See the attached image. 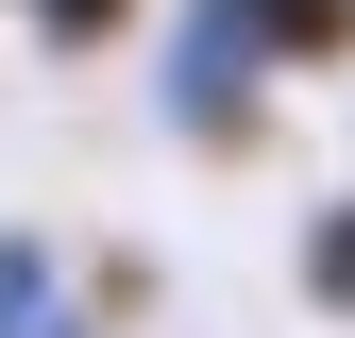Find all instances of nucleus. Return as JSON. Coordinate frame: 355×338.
Wrapping results in <instances>:
<instances>
[{
	"mask_svg": "<svg viewBox=\"0 0 355 338\" xmlns=\"http://www.w3.org/2000/svg\"><path fill=\"white\" fill-rule=\"evenodd\" d=\"M0 17H17L34 51H119V34H136V0H0Z\"/></svg>",
	"mask_w": 355,
	"mask_h": 338,
	"instance_id": "obj_3",
	"label": "nucleus"
},
{
	"mask_svg": "<svg viewBox=\"0 0 355 338\" xmlns=\"http://www.w3.org/2000/svg\"><path fill=\"white\" fill-rule=\"evenodd\" d=\"M304 305L355 321V203H322V220H304Z\"/></svg>",
	"mask_w": 355,
	"mask_h": 338,
	"instance_id": "obj_4",
	"label": "nucleus"
},
{
	"mask_svg": "<svg viewBox=\"0 0 355 338\" xmlns=\"http://www.w3.org/2000/svg\"><path fill=\"white\" fill-rule=\"evenodd\" d=\"M355 68V0H187L169 17V136L187 152H254L271 84Z\"/></svg>",
	"mask_w": 355,
	"mask_h": 338,
	"instance_id": "obj_1",
	"label": "nucleus"
},
{
	"mask_svg": "<svg viewBox=\"0 0 355 338\" xmlns=\"http://www.w3.org/2000/svg\"><path fill=\"white\" fill-rule=\"evenodd\" d=\"M0 338H102L68 254H51V220H0Z\"/></svg>",
	"mask_w": 355,
	"mask_h": 338,
	"instance_id": "obj_2",
	"label": "nucleus"
}]
</instances>
